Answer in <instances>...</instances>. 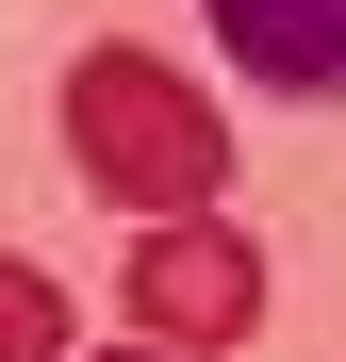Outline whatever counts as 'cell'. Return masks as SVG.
<instances>
[{"label":"cell","instance_id":"1","mask_svg":"<svg viewBox=\"0 0 346 362\" xmlns=\"http://www.w3.org/2000/svg\"><path fill=\"white\" fill-rule=\"evenodd\" d=\"M67 165L132 214H214L231 198V115L165 66V49H83L67 66Z\"/></svg>","mask_w":346,"mask_h":362},{"label":"cell","instance_id":"2","mask_svg":"<svg viewBox=\"0 0 346 362\" xmlns=\"http://www.w3.org/2000/svg\"><path fill=\"white\" fill-rule=\"evenodd\" d=\"M132 329H149V346H182V362H231V346L264 329V247L231 230V198L132 230Z\"/></svg>","mask_w":346,"mask_h":362},{"label":"cell","instance_id":"3","mask_svg":"<svg viewBox=\"0 0 346 362\" xmlns=\"http://www.w3.org/2000/svg\"><path fill=\"white\" fill-rule=\"evenodd\" d=\"M214 49H231V83H264V99H346V0H198Z\"/></svg>","mask_w":346,"mask_h":362},{"label":"cell","instance_id":"4","mask_svg":"<svg viewBox=\"0 0 346 362\" xmlns=\"http://www.w3.org/2000/svg\"><path fill=\"white\" fill-rule=\"evenodd\" d=\"M0 362H67V296H50L17 247H0Z\"/></svg>","mask_w":346,"mask_h":362},{"label":"cell","instance_id":"5","mask_svg":"<svg viewBox=\"0 0 346 362\" xmlns=\"http://www.w3.org/2000/svg\"><path fill=\"white\" fill-rule=\"evenodd\" d=\"M115 362H182V346H115Z\"/></svg>","mask_w":346,"mask_h":362}]
</instances>
